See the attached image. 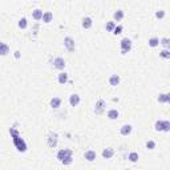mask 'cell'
Wrapping results in <instances>:
<instances>
[{"label": "cell", "mask_w": 170, "mask_h": 170, "mask_svg": "<svg viewBox=\"0 0 170 170\" xmlns=\"http://www.w3.org/2000/svg\"><path fill=\"white\" fill-rule=\"evenodd\" d=\"M109 82L110 85H113V86H116V85L120 84V77L117 76V74H113V76L109 78Z\"/></svg>", "instance_id": "d6986e66"}, {"label": "cell", "mask_w": 170, "mask_h": 170, "mask_svg": "<svg viewBox=\"0 0 170 170\" xmlns=\"http://www.w3.org/2000/svg\"><path fill=\"white\" fill-rule=\"evenodd\" d=\"M43 15H44V12H43L41 9H35L32 12V16L35 20H41V19H43Z\"/></svg>", "instance_id": "5bb4252c"}, {"label": "cell", "mask_w": 170, "mask_h": 170, "mask_svg": "<svg viewBox=\"0 0 170 170\" xmlns=\"http://www.w3.org/2000/svg\"><path fill=\"white\" fill-rule=\"evenodd\" d=\"M114 27H116V25H114L113 21H109V23L106 24V31H113Z\"/></svg>", "instance_id": "f1b7e54d"}, {"label": "cell", "mask_w": 170, "mask_h": 170, "mask_svg": "<svg viewBox=\"0 0 170 170\" xmlns=\"http://www.w3.org/2000/svg\"><path fill=\"white\" fill-rule=\"evenodd\" d=\"M126 170H128V169H126Z\"/></svg>", "instance_id": "d6a6232c"}, {"label": "cell", "mask_w": 170, "mask_h": 170, "mask_svg": "<svg viewBox=\"0 0 170 170\" xmlns=\"http://www.w3.org/2000/svg\"><path fill=\"white\" fill-rule=\"evenodd\" d=\"M53 65H55V68H57V69H64L65 68L64 59H61V57H57V59H55V61H53Z\"/></svg>", "instance_id": "8992f818"}, {"label": "cell", "mask_w": 170, "mask_h": 170, "mask_svg": "<svg viewBox=\"0 0 170 170\" xmlns=\"http://www.w3.org/2000/svg\"><path fill=\"white\" fill-rule=\"evenodd\" d=\"M161 44H163L166 48H167V47H169V39H166V37H165V39H162V40H161Z\"/></svg>", "instance_id": "f546056e"}, {"label": "cell", "mask_w": 170, "mask_h": 170, "mask_svg": "<svg viewBox=\"0 0 170 170\" xmlns=\"http://www.w3.org/2000/svg\"><path fill=\"white\" fill-rule=\"evenodd\" d=\"M67 81H68V74L65 72L60 73V74H59V82H60V84H65Z\"/></svg>", "instance_id": "ffe728a7"}, {"label": "cell", "mask_w": 170, "mask_h": 170, "mask_svg": "<svg viewBox=\"0 0 170 170\" xmlns=\"http://www.w3.org/2000/svg\"><path fill=\"white\" fill-rule=\"evenodd\" d=\"M129 161L130 162H137L138 161V153H136V152H132V153L129 154Z\"/></svg>", "instance_id": "603a6c76"}, {"label": "cell", "mask_w": 170, "mask_h": 170, "mask_svg": "<svg viewBox=\"0 0 170 170\" xmlns=\"http://www.w3.org/2000/svg\"><path fill=\"white\" fill-rule=\"evenodd\" d=\"M104 105H105V101L104 100H98L97 104H96V109H94V112L97 114H100L104 110Z\"/></svg>", "instance_id": "8fae6325"}, {"label": "cell", "mask_w": 170, "mask_h": 170, "mask_svg": "<svg viewBox=\"0 0 170 170\" xmlns=\"http://www.w3.org/2000/svg\"><path fill=\"white\" fill-rule=\"evenodd\" d=\"M60 105H61V100L59 97H53L52 100H51V106H52L53 109H57Z\"/></svg>", "instance_id": "9a60e30c"}, {"label": "cell", "mask_w": 170, "mask_h": 170, "mask_svg": "<svg viewBox=\"0 0 170 170\" xmlns=\"http://www.w3.org/2000/svg\"><path fill=\"white\" fill-rule=\"evenodd\" d=\"M49 146L51 148H55L57 145V134L56 133H49Z\"/></svg>", "instance_id": "9c48e42d"}, {"label": "cell", "mask_w": 170, "mask_h": 170, "mask_svg": "<svg viewBox=\"0 0 170 170\" xmlns=\"http://www.w3.org/2000/svg\"><path fill=\"white\" fill-rule=\"evenodd\" d=\"M69 104L72 106H77L80 104V96H78V94H72V96L69 97Z\"/></svg>", "instance_id": "ba28073f"}, {"label": "cell", "mask_w": 170, "mask_h": 170, "mask_svg": "<svg viewBox=\"0 0 170 170\" xmlns=\"http://www.w3.org/2000/svg\"><path fill=\"white\" fill-rule=\"evenodd\" d=\"M64 45L67 47L68 51H73V49H74V41H73L71 37H65L64 39Z\"/></svg>", "instance_id": "52a82bcc"}, {"label": "cell", "mask_w": 170, "mask_h": 170, "mask_svg": "<svg viewBox=\"0 0 170 170\" xmlns=\"http://www.w3.org/2000/svg\"><path fill=\"white\" fill-rule=\"evenodd\" d=\"M53 19V13L51 12V11H47V12H44V15H43V19L41 20L44 21V23H51Z\"/></svg>", "instance_id": "7c38bea8"}, {"label": "cell", "mask_w": 170, "mask_h": 170, "mask_svg": "<svg viewBox=\"0 0 170 170\" xmlns=\"http://www.w3.org/2000/svg\"><path fill=\"white\" fill-rule=\"evenodd\" d=\"M122 19H124V11H122V9H118L117 12H114V20L120 21V20H122Z\"/></svg>", "instance_id": "44dd1931"}, {"label": "cell", "mask_w": 170, "mask_h": 170, "mask_svg": "<svg viewBox=\"0 0 170 170\" xmlns=\"http://www.w3.org/2000/svg\"><path fill=\"white\" fill-rule=\"evenodd\" d=\"M84 156H85V159H86V161H89V162L94 161L96 157H97V154H96L94 150H88V152H85Z\"/></svg>", "instance_id": "5b68a950"}, {"label": "cell", "mask_w": 170, "mask_h": 170, "mask_svg": "<svg viewBox=\"0 0 170 170\" xmlns=\"http://www.w3.org/2000/svg\"><path fill=\"white\" fill-rule=\"evenodd\" d=\"M130 49H132V41H130V39H128V37L122 39L121 40V53L125 55V53L129 52Z\"/></svg>", "instance_id": "277c9868"}, {"label": "cell", "mask_w": 170, "mask_h": 170, "mask_svg": "<svg viewBox=\"0 0 170 170\" xmlns=\"http://www.w3.org/2000/svg\"><path fill=\"white\" fill-rule=\"evenodd\" d=\"M57 159H60L61 163L64 165H71L73 162V157H72V150L69 149H63L57 153Z\"/></svg>", "instance_id": "7a4b0ae2"}, {"label": "cell", "mask_w": 170, "mask_h": 170, "mask_svg": "<svg viewBox=\"0 0 170 170\" xmlns=\"http://www.w3.org/2000/svg\"><path fill=\"white\" fill-rule=\"evenodd\" d=\"M113 156H114V150L112 149V148H108V149H105L102 152V157L106 158V159H108V158H112Z\"/></svg>", "instance_id": "4fadbf2b"}, {"label": "cell", "mask_w": 170, "mask_h": 170, "mask_svg": "<svg viewBox=\"0 0 170 170\" xmlns=\"http://www.w3.org/2000/svg\"><path fill=\"white\" fill-rule=\"evenodd\" d=\"M82 27H84L85 29H88L92 27V19L90 17H84L82 19Z\"/></svg>", "instance_id": "ac0fdd59"}, {"label": "cell", "mask_w": 170, "mask_h": 170, "mask_svg": "<svg viewBox=\"0 0 170 170\" xmlns=\"http://www.w3.org/2000/svg\"><path fill=\"white\" fill-rule=\"evenodd\" d=\"M9 134H11V137H12L13 145L16 146V149L19 150V152H21V153L27 152V144H25V141L20 137L19 132H17L15 128H11V129H9Z\"/></svg>", "instance_id": "6da1fadb"}, {"label": "cell", "mask_w": 170, "mask_h": 170, "mask_svg": "<svg viewBox=\"0 0 170 170\" xmlns=\"http://www.w3.org/2000/svg\"><path fill=\"white\" fill-rule=\"evenodd\" d=\"M159 55H161V56L163 57V59H170V52L167 51V49H163V51H162V52L159 53Z\"/></svg>", "instance_id": "484cf974"}, {"label": "cell", "mask_w": 170, "mask_h": 170, "mask_svg": "<svg viewBox=\"0 0 170 170\" xmlns=\"http://www.w3.org/2000/svg\"><path fill=\"white\" fill-rule=\"evenodd\" d=\"M158 44H159V40H158L157 37H152V39L149 40V45L150 47H153V48L154 47H157Z\"/></svg>", "instance_id": "cb8c5ba5"}, {"label": "cell", "mask_w": 170, "mask_h": 170, "mask_svg": "<svg viewBox=\"0 0 170 170\" xmlns=\"http://www.w3.org/2000/svg\"><path fill=\"white\" fill-rule=\"evenodd\" d=\"M156 16H157L158 19H162V17L165 16V12H163V11H158V12L156 13Z\"/></svg>", "instance_id": "4dcf8cb0"}, {"label": "cell", "mask_w": 170, "mask_h": 170, "mask_svg": "<svg viewBox=\"0 0 170 170\" xmlns=\"http://www.w3.org/2000/svg\"><path fill=\"white\" fill-rule=\"evenodd\" d=\"M118 116H120V113H118L116 109H112L108 112V118H109V120H117Z\"/></svg>", "instance_id": "2e32d148"}, {"label": "cell", "mask_w": 170, "mask_h": 170, "mask_svg": "<svg viewBox=\"0 0 170 170\" xmlns=\"http://www.w3.org/2000/svg\"><path fill=\"white\" fill-rule=\"evenodd\" d=\"M27 25H28V23H27V19L25 17H23V19H20V21H19V28H27Z\"/></svg>", "instance_id": "d4e9b609"}, {"label": "cell", "mask_w": 170, "mask_h": 170, "mask_svg": "<svg viewBox=\"0 0 170 170\" xmlns=\"http://www.w3.org/2000/svg\"><path fill=\"white\" fill-rule=\"evenodd\" d=\"M146 148H148V149H154V148H156V142L154 141H148L146 142Z\"/></svg>", "instance_id": "4316f807"}, {"label": "cell", "mask_w": 170, "mask_h": 170, "mask_svg": "<svg viewBox=\"0 0 170 170\" xmlns=\"http://www.w3.org/2000/svg\"><path fill=\"white\" fill-rule=\"evenodd\" d=\"M156 130H158V132H169L170 130V122L159 120V121L156 122Z\"/></svg>", "instance_id": "3957f363"}, {"label": "cell", "mask_w": 170, "mask_h": 170, "mask_svg": "<svg viewBox=\"0 0 170 170\" xmlns=\"http://www.w3.org/2000/svg\"><path fill=\"white\" fill-rule=\"evenodd\" d=\"M158 101L159 102H169L170 101V94H159V97H158Z\"/></svg>", "instance_id": "7402d4cb"}, {"label": "cell", "mask_w": 170, "mask_h": 170, "mask_svg": "<svg viewBox=\"0 0 170 170\" xmlns=\"http://www.w3.org/2000/svg\"><path fill=\"white\" fill-rule=\"evenodd\" d=\"M121 32H122V27H121V25H117V27H114V29H113V33H114V35H120Z\"/></svg>", "instance_id": "83f0119b"}, {"label": "cell", "mask_w": 170, "mask_h": 170, "mask_svg": "<svg viewBox=\"0 0 170 170\" xmlns=\"http://www.w3.org/2000/svg\"><path fill=\"white\" fill-rule=\"evenodd\" d=\"M15 57H16V59H19V57H20V52H19V51H16V52H15Z\"/></svg>", "instance_id": "1f68e13d"}, {"label": "cell", "mask_w": 170, "mask_h": 170, "mask_svg": "<svg viewBox=\"0 0 170 170\" xmlns=\"http://www.w3.org/2000/svg\"><path fill=\"white\" fill-rule=\"evenodd\" d=\"M132 133V125H124L121 128V134L122 136H129Z\"/></svg>", "instance_id": "e0dca14e"}, {"label": "cell", "mask_w": 170, "mask_h": 170, "mask_svg": "<svg viewBox=\"0 0 170 170\" xmlns=\"http://www.w3.org/2000/svg\"><path fill=\"white\" fill-rule=\"evenodd\" d=\"M8 52H9V47L5 43H1L0 41V55L1 56H5V55H8Z\"/></svg>", "instance_id": "30bf717a"}]
</instances>
